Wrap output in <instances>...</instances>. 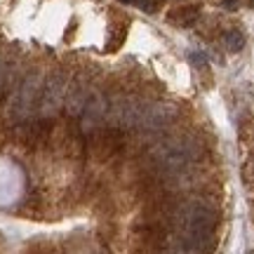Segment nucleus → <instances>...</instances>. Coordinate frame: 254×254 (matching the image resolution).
Returning a JSON list of instances; mask_svg holds the SVG:
<instances>
[{"label": "nucleus", "instance_id": "obj_12", "mask_svg": "<svg viewBox=\"0 0 254 254\" xmlns=\"http://www.w3.org/2000/svg\"><path fill=\"white\" fill-rule=\"evenodd\" d=\"M238 5H240L238 0H224V2H221V7L224 9H238Z\"/></svg>", "mask_w": 254, "mask_h": 254}, {"label": "nucleus", "instance_id": "obj_9", "mask_svg": "<svg viewBox=\"0 0 254 254\" xmlns=\"http://www.w3.org/2000/svg\"><path fill=\"white\" fill-rule=\"evenodd\" d=\"M224 45L228 52H240L245 47V33L240 28H228L224 33Z\"/></svg>", "mask_w": 254, "mask_h": 254}, {"label": "nucleus", "instance_id": "obj_4", "mask_svg": "<svg viewBox=\"0 0 254 254\" xmlns=\"http://www.w3.org/2000/svg\"><path fill=\"white\" fill-rule=\"evenodd\" d=\"M177 120V109H174L172 104H153V106H148V109L141 111V118H139V127H144V129H163L167 127L170 123Z\"/></svg>", "mask_w": 254, "mask_h": 254}, {"label": "nucleus", "instance_id": "obj_5", "mask_svg": "<svg viewBox=\"0 0 254 254\" xmlns=\"http://www.w3.org/2000/svg\"><path fill=\"white\" fill-rule=\"evenodd\" d=\"M82 113H85V127L92 129V127L99 125L101 120H106V101L101 99L99 94H94L92 99H87Z\"/></svg>", "mask_w": 254, "mask_h": 254}, {"label": "nucleus", "instance_id": "obj_1", "mask_svg": "<svg viewBox=\"0 0 254 254\" xmlns=\"http://www.w3.org/2000/svg\"><path fill=\"white\" fill-rule=\"evenodd\" d=\"M217 228V212L205 202H189L182 209V233L184 238L200 247L207 243Z\"/></svg>", "mask_w": 254, "mask_h": 254}, {"label": "nucleus", "instance_id": "obj_3", "mask_svg": "<svg viewBox=\"0 0 254 254\" xmlns=\"http://www.w3.org/2000/svg\"><path fill=\"white\" fill-rule=\"evenodd\" d=\"M66 90H68V82H66V75L64 73H52L45 80V85L40 87V94H38V113L40 116H55L59 106L66 99Z\"/></svg>", "mask_w": 254, "mask_h": 254}, {"label": "nucleus", "instance_id": "obj_2", "mask_svg": "<svg viewBox=\"0 0 254 254\" xmlns=\"http://www.w3.org/2000/svg\"><path fill=\"white\" fill-rule=\"evenodd\" d=\"M40 87H43V78H40L38 73L28 75L26 80L19 85V90L14 92V97H12V101H9V116H12L14 120L28 118V113H31L33 106L38 104Z\"/></svg>", "mask_w": 254, "mask_h": 254}, {"label": "nucleus", "instance_id": "obj_6", "mask_svg": "<svg viewBox=\"0 0 254 254\" xmlns=\"http://www.w3.org/2000/svg\"><path fill=\"white\" fill-rule=\"evenodd\" d=\"M155 153H158V160H160L165 167H170V170H177V167L186 165L184 148H179V146H158Z\"/></svg>", "mask_w": 254, "mask_h": 254}, {"label": "nucleus", "instance_id": "obj_13", "mask_svg": "<svg viewBox=\"0 0 254 254\" xmlns=\"http://www.w3.org/2000/svg\"><path fill=\"white\" fill-rule=\"evenodd\" d=\"M123 2H134V0H123Z\"/></svg>", "mask_w": 254, "mask_h": 254}, {"label": "nucleus", "instance_id": "obj_7", "mask_svg": "<svg viewBox=\"0 0 254 254\" xmlns=\"http://www.w3.org/2000/svg\"><path fill=\"white\" fill-rule=\"evenodd\" d=\"M64 101H66V106H68V113L78 116V113H82L85 104H87V92H85V87H80V85H73V87L66 90V99Z\"/></svg>", "mask_w": 254, "mask_h": 254}, {"label": "nucleus", "instance_id": "obj_10", "mask_svg": "<svg viewBox=\"0 0 254 254\" xmlns=\"http://www.w3.org/2000/svg\"><path fill=\"white\" fill-rule=\"evenodd\" d=\"M189 62L195 71H207L209 68V62H207V55L205 52H198V50H190L189 52Z\"/></svg>", "mask_w": 254, "mask_h": 254}, {"label": "nucleus", "instance_id": "obj_8", "mask_svg": "<svg viewBox=\"0 0 254 254\" xmlns=\"http://www.w3.org/2000/svg\"><path fill=\"white\" fill-rule=\"evenodd\" d=\"M198 17H200V7H195V5H186V7H179L170 12V19H172L174 24H182V26H190Z\"/></svg>", "mask_w": 254, "mask_h": 254}, {"label": "nucleus", "instance_id": "obj_14", "mask_svg": "<svg viewBox=\"0 0 254 254\" xmlns=\"http://www.w3.org/2000/svg\"><path fill=\"white\" fill-rule=\"evenodd\" d=\"M0 78H2V66H0Z\"/></svg>", "mask_w": 254, "mask_h": 254}, {"label": "nucleus", "instance_id": "obj_11", "mask_svg": "<svg viewBox=\"0 0 254 254\" xmlns=\"http://www.w3.org/2000/svg\"><path fill=\"white\" fill-rule=\"evenodd\" d=\"M139 7L146 12H155L158 9V0H139Z\"/></svg>", "mask_w": 254, "mask_h": 254}, {"label": "nucleus", "instance_id": "obj_15", "mask_svg": "<svg viewBox=\"0 0 254 254\" xmlns=\"http://www.w3.org/2000/svg\"><path fill=\"white\" fill-rule=\"evenodd\" d=\"M250 5H252V7H254V0H250Z\"/></svg>", "mask_w": 254, "mask_h": 254}]
</instances>
